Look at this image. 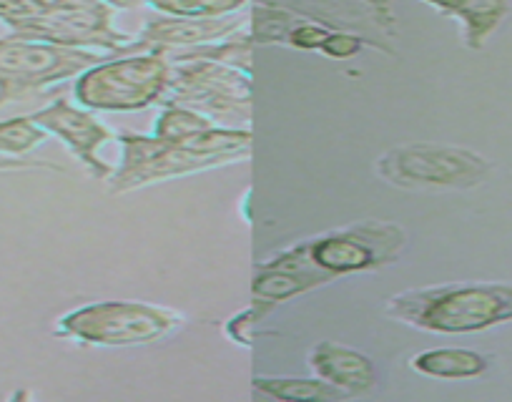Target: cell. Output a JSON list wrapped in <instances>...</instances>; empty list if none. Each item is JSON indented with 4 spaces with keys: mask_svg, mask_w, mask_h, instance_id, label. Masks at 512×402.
I'll return each mask as SVG.
<instances>
[{
    "mask_svg": "<svg viewBox=\"0 0 512 402\" xmlns=\"http://www.w3.org/2000/svg\"><path fill=\"white\" fill-rule=\"evenodd\" d=\"M410 234L390 219H362L314 237L299 239L262 259L264 267L294 274L304 292L324 287L349 274L379 272L405 254Z\"/></svg>",
    "mask_w": 512,
    "mask_h": 402,
    "instance_id": "1",
    "label": "cell"
},
{
    "mask_svg": "<svg viewBox=\"0 0 512 402\" xmlns=\"http://www.w3.org/2000/svg\"><path fill=\"white\" fill-rule=\"evenodd\" d=\"M116 141L121 146V161L106 181L111 196L249 159L254 136L251 129L211 126L184 139L121 131Z\"/></svg>",
    "mask_w": 512,
    "mask_h": 402,
    "instance_id": "2",
    "label": "cell"
},
{
    "mask_svg": "<svg viewBox=\"0 0 512 402\" xmlns=\"http://www.w3.org/2000/svg\"><path fill=\"white\" fill-rule=\"evenodd\" d=\"M384 317L430 335H475L512 322V282L412 287L387 297Z\"/></svg>",
    "mask_w": 512,
    "mask_h": 402,
    "instance_id": "3",
    "label": "cell"
},
{
    "mask_svg": "<svg viewBox=\"0 0 512 402\" xmlns=\"http://www.w3.org/2000/svg\"><path fill=\"white\" fill-rule=\"evenodd\" d=\"M184 325L186 317L171 307L136 299H106L58 317L53 335L78 347H144L166 340Z\"/></svg>",
    "mask_w": 512,
    "mask_h": 402,
    "instance_id": "4",
    "label": "cell"
},
{
    "mask_svg": "<svg viewBox=\"0 0 512 402\" xmlns=\"http://www.w3.org/2000/svg\"><path fill=\"white\" fill-rule=\"evenodd\" d=\"M169 58L164 53H113L76 78L73 96L88 111L131 114L159 106L171 81Z\"/></svg>",
    "mask_w": 512,
    "mask_h": 402,
    "instance_id": "5",
    "label": "cell"
},
{
    "mask_svg": "<svg viewBox=\"0 0 512 402\" xmlns=\"http://www.w3.org/2000/svg\"><path fill=\"white\" fill-rule=\"evenodd\" d=\"M495 164L465 146L415 141L384 151L374 174L405 191H470L487 181Z\"/></svg>",
    "mask_w": 512,
    "mask_h": 402,
    "instance_id": "6",
    "label": "cell"
},
{
    "mask_svg": "<svg viewBox=\"0 0 512 402\" xmlns=\"http://www.w3.org/2000/svg\"><path fill=\"white\" fill-rule=\"evenodd\" d=\"M171 81L159 106H184L219 126L249 129L251 73L229 63L189 58L171 61Z\"/></svg>",
    "mask_w": 512,
    "mask_h": 402,
    "instance_id": "7",
    "label": "cell"
},
{
    "mask_svg": "<svg viewBox=\"0 0 512 402\" xmlns=\"http://www.w3.org/2000/svg\"><path fill=\"white\" fill-rule=\"evenodd\" d=\"M103 58L106 56L86 48L56 46L16 33L3 36L0 38V106L38 96L68 78H78Z\"/></svg>",
    "mask_w": 512,
    "mask_h": 402,
    "instance_id": "8",
    "label": "cell"
},
{
    "mask_svg": "<svg viewBox=\"0 0 512 402\" xmlns=\"http://www.w3.org/2000/svg\"><path fill=\"white\" fill-rule=\"evenodd\" d=\"M31 119L48 136H56L91 179L108 181V176L113 174V166L101 159V149L116 141L118 134L111 126L103 124L93 111L78 104L73 106L66 96H58L48 106L33 111Z\"/></svg>",
    "mask_w": 512,
    "mask_h": 402,
    "instance_id": "9",
    "label": "cell"
},
{
    "mask_svg": "<svg viewBox=\"0 0 512 402\" xmlns=\"http://www.w3.org/2000/svg\"><path fill=\"white\" fill-rule=\"evenodd\" d=\"M249 28L241 13L221 18H176L161 16L156 21H149L134 41V53L151 51V53H179L189 48L209 46V43H221L226 38L236 36L239 31Z\"/></svg>",
    "mask_w": 512,
    "mask_h": 402,
    "instance_id": "10",
    "label": "cell"
},
{
    "mask_svg": "<svg viewBox=\"0 0 512 402\" xmlns=\"http://www.w3.org/2000/svg\"><path fill=\"white\" fill-rule=\"evenodd\" d=\"M307 367L312 375L339 387L347 397H364L377 390L379 372L372 357L342 342H317L307 352Z\"/></svg>",
    "mask_w": 512,
    "mask_h": 402,
    "instance_id": "11",
    "label": "cell"
},
{
    "mask_svg": "<svg viewBox=\"0 0 512 402\" xmlns=\"http://www.w3.org/2000/svg\"><path fill=\"white\" fill-rule=\"evenodd\" d=\"M435 8L442 16L460 21L462 43L470 51H482L487 38L500 28L505 16L510 13L507 0H422Z\"/></svg>",
    "mask_w": 512,
    "mask_h": 402,
    "instance_id": "12",
    "label": "cell"
},
{
    "mask_svg": "<svg viewBox=\"0 0 512 402\" xmlns=\"http://www.w3.org/2000/svg\"><path fill=\"white\" fill-rule=\"evenodd\" d=\"M407 367L435 380H475L490 370V357L467 347H432L412 355Z\"/></svg>",
    "mask_w": 512,
    "mask_h": 402,
    "instance_id": "13",
    "label": "cell"
},
{
    "mask_svg": "<svg viewBox=\"0 0 512 402\" xmlns=\"http://www.w3.org/2000/svg\"><path fill=\"white\" fill-rule=\"evenodd\" d=\"M259 395L274 397V400L289 402H324V400H347L339 387L329 385L322 377H287V375H254L251 380Z\"/></svg>",
    "mask_w": 512,
    "mask_h": 402,
    "instance_id": "14",
    "label": "cell"
},
{
    "mask_svg": "<svg viewBox=\"0 0 512 402\" xmlns=\"http://www.w3.org/2000/svg\"><path fill=\"white\" fill-rule=\"evenodd\" d=\"M302 21V16L289 8L269 3V0H259L254 8V16L249 21V33L254 46H287V38L292 28Z\"/></svg>",
    "mask_w": 512,
    "mask_h": 402,
    "instance_id": "15",
    "label": "cell"
},
{
    "mask_svg": "<svg viewBox=\"0 0 512 402\" xmlns=\"http://www.w3.org/2000/svg\"><path fill=\"white\" fill-rule=\"evenodd\" d=\"M46 139L48 134L31 116L0 121V156L23 159V156H31L38 146L46 144Z\"/></svg>",
    "mask_w": 512,
    "mask_h": 402,
    "instance_id": "16",
    "label": "cell"
},
{
    "mask_svg": "<svg viewBox=\"0 0 512 402\" xmlns=\"http://www.w3.org/2000/svg\"><path fill=\"white\" fill-rule=\"evenodd\" d=\"M249 0H149L146 6L161 16L176 18H221L234 16L246 8Z\"/></svg>",
    "mask_w": 512,
    "mask_h": 402,
    "instance_id": "17",
    "label": "cell"
},
{
    "mask_svg": "<svg viewBox=\"0 0 512 402\" xmlns=\"http://www.w3.org/2000/svg\"><path fill=\"white\" fill-rule=\"evenodd\" d=\"M159 109L161 114L154 126V136H159V139H184V136L219 126L206 116L196 114V111L184 109V106H159Z\"/></svg>",
    "mask_w": 512,
    "mask_h": 402,
    "instance_id": "18",
    "label": "cell"
},
{
    "mask_svg": "<svg viewBox=\"0 0 512 402\" xmlns=\"http://www.w3.org/2000/svg\"><path fill=\"white\" fill-rule=\"evenodd\" d=\"M364 48H374V51H382V53H387V56H395V51H392L390 46H384V43H377V41H369L367 36H357V33H352V31L329 33V38L322 43L319 53H322V56L334 58V61H347V58H354L357 53H362Z\"/></svg>",
    "mask_w": 512,
    "mask_h": 402,
    "instance_id": "19",
    "label": "cell"
},
{
    "mask_svg": "<svg viewBox=\"0 0 512 402\" xmlns=\"http://www.w3.org/2000/svg\"><path fill=\"white\" fill-rule=\"evenodd\" d=\"M332 31L334 28L322 26V23H314L309 21V18H302V21L292 28V33H289L287 46L297 48V51H319Z\"/></svg>",
    "mask_w": 512,
    "mask_h": 402,
    "instance_id": "20",
    "label": "cell"
},
{
    "mask_svg": "<svg viewBox=\"0 0 512 402\" xmlns=\"http://www.w3.org/2000/svg\"><path fill=\"white\" fill-rule=\"evenodd\" d=\"M362 6H367V11L372 13V21L377 23L379 31L390 38L397 36V16L390 0H362Z\"/></svg>",
    "mask_w": 512,
    "mask_h": 402,
    "instance_id": "21",
    "label": "cell"
},
{
    "mask_svg": "<svg viewBox=\"0 0 512 402\" xmlns=\"http://www.w3.org/2000/svg\"><path fill=\"white\" fill-rule=\"evenodd\" d=\"M108 8H113V11H131V8H139V6H146L149 0H103Z\"/></svg>",
    "mask_w": 512,
    "mask_h": 402,
    "instance_id": "22",
    "label": "cell"
}]
</instances>
